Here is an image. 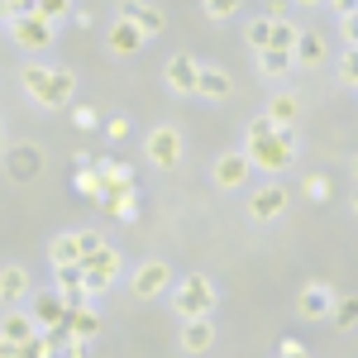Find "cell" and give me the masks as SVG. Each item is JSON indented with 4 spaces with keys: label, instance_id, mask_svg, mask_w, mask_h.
I'll use <instances>...</instances> for the list:
<instances>
[{
    "label": "cell",
    "instance_id": "9",
    "mask_svg": "<svg viewBox=\"0 0 358 358\" xmlns=\"http://www.w3.org/2000/svg\"><path fill=\"white\" fill-rule=\"evenodd\" d=\"M167 86H172V91H182V96H192L196 91V82H201V62H196L192 53H177L172 57V62H167Z\"/></svg>",
    "mask_w": 358,
    "mask_h": 358
},
{
    "label": "cell",
    "instance_id": "10",
    "mask_svg": "<svg viewBox=\"0 0 358 358\" xmlns=\"http://www.w3.org/2000/svg\"><path fill=\"white\" fill-rule=\"evenodd\" d=\"M167 282H172V268L167 263H143L134 273V296H143V301H153V296H163Z\"/></svg>",
    "mask_w": 358,
    "mask_h": 358
},
{
    "label": "cell",
    "instance_id": "19",
    "mask_svg": "<svg viewBox=\"0 0 358 358\" xmlns=\"http://www.w3.org/2000/svg\"><path fill=\"white\" fill-rule=\"evenodd\" d=\"M24 292H29L24 268H0V301H5V306H20V301H24Z\"/></svg>",
    "mask_w": 358,
    "mask_h": 358
},
{
    "label": "cell",
    "instance_id": "27",
    "mask_svg": "<svg viewBox=\"0 0 358 358\" xmlns=\"http://www.w3.org/2000/svg\"><path fill=\"white\" fill-rule=\"evenodd\" d=\"M106 210H110V215H120V220H124V215H134V187L110 192V196H106Z\"/></svg>",
    "mask_w": 358,
    "mask_h": 358
},
{
    "label": "cell",
    "instance_id": "25",
    "mask_svg": "<svg viewBox=\"0 0 358 358\" xmlns=\"http://www.w3.org/2000/svg\"><path fill=\"white\" fill-rule=\"evenodd\" d=\"M330 320L339 325V330H354V325H358V296H344V301H334Z\"/></svg>",
    "mask_w": 358,
    "mask_h": 358
},
{
    "label": "cell",
    "instance_id": "17",
    "mask_svg": "<svg viewBox=\"0 0 358 358\" xmlns=\"http://www.w3.org/2000/svg\"><path fill=\"white\" fill-rule=\"evenodd\" d=\"M210 344H215L210 315H206V320H187V325H182V349H187V354H206Z\"/></svg>",
    "mask_w": 358,
    "mask_h": 358
},
{
    "label": "cell",
    "instance_id": "33",
    "mask_svg": "<svg viewBox=\"0 0 358 358\" xmlns=\"http://www.w3.org/2000/svg\"><path fill=\"white\" fill-rule=\"evenodd\" d=\"M339 72H344V82H349V86H358V48H349V53H344Z\"/></svg>",
    "mask_w": 358,
    "mask_h": 358
},
{
    "label": "cell",
    "instance_id": "21",
    "mask_svg": "<svg viewBox=\"0 0 358 358\" xmlns=\"http://www.w3.org/2000/svg\"><path fill=\"white\" fill-rule=\"evenodd\" d=\"M292 53H296V62H301V67H315V62L325 57V38L301 29V38H296V48H292Z\"/></svg>",
    "mask_w": 358,
    "mask_h": 358
},
{
    "label": "cell",
    "instance_id": "30",
    "mask_svg": "<svg viewBox=\"0 0 358 358\" xmlns=\"http://www.w3.org/2000/svg\"><path fill=\"white\" fill-rule=\"evenodd\" d=\"M306 196H310L315 206H325V201H330V177H320V172L306 177Z\"/></svg>",
    "mask_w": 358,
    "mask_h": 358
},
{
    "label": "cell",
    "instance_id": "3",
    "mask_svg": "<svg viewBox=\"0 0 358 358\" xmlns=\"http://www.w3.org/2000/svg\"><path fill=\"white\" fill-rule=\"evenodd\" d=\"M172 306L182 310V320H206V315L215 310V287H210V277H206V273L182 277V282H177Z\"/></svg>",
    "mask_w": 358,
    "mask_h": 358
},
{
    "label": "cell",
    "instance_id": "15",
    "mask_svg": "<svg viewBox=\"0 0 358 358\" xmlns=\"http://www.w3.org/2000/svg\"><path fill=\"white\" fill-rule=\"evenodd\" d=\"M148 43V34L134 24V20H120V24L110 29V53H138Z\"/></svg>",
    "mask_w": 358,
    "mask_h": 358
},
{
    "label": "cell",
    "instance_id": "14",
    "mask_svg": "<svg viewBox=\"0 0 358 358\" xmlns=\"http://www.w3.org/2000/svg\"><path fill=\"white\" fill-rule=\"evenodd\" d=\"M5 163H10V172H15L20 182H29V177H38V167H43V158H38V148H34V143H15Z\"/></svg>",
    "mask_w": 358,
    "mask_h": 358
},
{
    "label": "cell",
    "instance_id": "6",
    "mask_svg": "<svg viewBox=\"0 0 358 358\" xmlns=\"http://www.w3.org/2000/svg\"><path fill=\"white\" fill-rule=\"evenodd\" d=\"M148 163L153 167H177L182 163V134H177V129H153V134H148Z\"/></svg>",
    "mask_w": 358,
    "mask_h": 358
},
{
    "label": "cell",
    "instance_id": "28",
    "mask_svg": "<svg viewBox=\"0 0 358 358\" xmlns=\"http://www.w3.org/2000/svg\"><path fill=\"white\" fill-rule=\"evenodd\" d=\"M296 38H301V29L292 20H277L273 24V48H296Z\"/></svg>",
    "mask_w": 358,
    "mask_h": 358
},
{
    "label": "cell",
    "instance_id": "8",
    "mask_svg": "<svg viewBox=\"0 0 358 358\" xmlns=\"http://www.w3.org/2000/svg\"><path fill=\"white\" fill-rule=\"evenodd\" d=\"M67 310H72V306H67V296H62V292H38V301H34V310H29V315L38 320V330H57V325L67 320Z\"/></svg>",
    "mask_w": 358,
    "mask_h": 358
},
{
    "label": "cell",
    "instance_id": "26",
    "mask_svg": "<svg viewBox=\"0 0 358 358\" xmlns=\"http://www.w3.org/2000/svg\"><path fill=\"white\" fill-rule=\"evenodd\" d=\"M273 24H277V20H268V15H263V20H253V24L244 29V34H248V43H253L258 53H263V48H273Z\"/></svg>",
    "mask_w": 358,
    "mask_h": 358
},
{
    "label": "cell",
    "instance_id": "4",
    "mask_svg": "<svg viewBox=\"0 0 358 358\" xmlns=\"http://www.w3.org/2000/svg\"><path fill=\"white\" fill-rule=\"evenodd\" d=\"M115 273H120V253H115L110 244H101L96 253H86V258H82V277H86V287H91V296L106 292V287L115 282Z\"/></svg>",
    "mask_w": 358,
    "mask_h": 358
},
{
    "label": "cell",
    "instance_id": "31",
    "mask_svg": "<svg viewBox=\"0 0 358 358\" xmlns=\"http://www.w3.org/2000/svg\"><path fill=\"white\" fill-rule=\"evenodd\" d=\"M239 5L244 0H206V15L210 20H229V15H239Z\"/></svg>",
    "mask_w": 358,
    "mask_h": 358
},
{
    "label": "cell",
    "instance_id": "2",
    "mask_svg": "<svg viewBox=\"0 0 358 358\" xmlns=\"http://www.w3.org/2000/svg\"><path fill=\"white\" fill-rule=\"evenodd\" d=\"M292 158H296V143H292V129H287V124H277L268 138H248V163H253V167L282 172Z\"/></svg>",
    "mask_w": 358,
    "mask_h": 358
},
{
    "label": "cell",
    "instance_id": "41",
    "mask_svg": "<svg viewBox=\"0 0 358 358\" xmlns=\"http://www.w3.org/2000/svg\"><path fill=\"white\" fill-rule=\"evenodd\" d=\"M354 172H358V163H354Z\"/></svg>",
    "mask_w": 358,
    "mask_h": 358
},
{
    "label": "cell",
    "instance_id": "24",
    "mask_svg": "<svg viewBox=\"0 0 358 358\" xmlns=\"http://www.w3.org/2000/svg\"><path fill=\"white\" fill-rule=\"evenodd\" d=\"M296 110H301V101L292 96V91H282V96H273V106H268V115H273V124H296Z\"/></svg>",
    "mask_w": 358,
    "mask_h": 358
},
{
    "label": "cell",
    "instance_id": "1",
    "mask_svg": "<svg viewBox=\"0 0 358 358\" xmlns=\"http://www.w3.org/2000/svg\"><path fill=\"white\" fill-rule=\"evenodd\" d=\"M20 82H24V91L34 96V106H67L72 101V86H77V77L72 72H62V67H38V62H29L24 72H20Z\"/></svg>",
    "mask_w": 358,
    "mask_h": 358
},
{
    "label": "cell",
    "instance_id": "22",
    "mask_svg": "<svg viewBox=\"0 0 358 358\" xmlns=\"http://www.w3.org/2000/svg\"><path fill=\"white\" fill-rule=\"evenodd\" d=\"M292 62H296L292 48H263V53H258V67H263L268 77H287V67H292Z\"/></svg>",
    "mask_w": 358,
    "mask_h": 358
},
{
    "label": "cell",
    "instance_id": "18",
    "mask_svg": "<svg viewBox=\"0 0 358 358\" xmlns=\"http://www.w3.org/2000/svg\"><path fill=\"white\" fill-rule=\"evenodd\" d=\"M29 334H38V320L24 315V310H10V315L0 320V339H10V344H24Z\"/></svg>",
    "mask_w": 358,
    "mask_h": 358
},
{
    "label": "cell",
    "instance_id": "5",
    "mask_svg": "<svg viewBox=\"0 0 358 358\" xmlns=\"http://www.w3.org/2000/svg\"><path fill=\"white\" fill-rule=\"evenodd\" d=\"M10 34H15V43L20 48H48L53 43V20H43V15H15L10 20Z\"/></svg>",
    "mask_w": 358,
    "mask_h": 358
},
{
    "label": "cell",
    "instance_id": "7",
    "mask_svg": "<svg viewBox=\"0 0 358 358\" xmlns=\"http://www.w3.org/2000/svg\"><path fill=\"white\" fill-rule=\"evenodd\" d=\"M248 172H253L248 153H220V163H215V187H224V192H239V187L248 182Z\"/></svg>",
    "mask_w": 358,
    "mask_h": 358
},
{
    "label": "cell",
    "instance_id": "39",
    "mask_svg": "<svg viewBox=\"0 0 358 358\" xmlns=\"http://www.w3.org/2000/svg\"><path fill=\"white\" fill-rule=\"evenodd\" d=\"M301 5H315V0H301Z\"/></svg>",
    "mask_w": 358,
    "mask_h": 358
},
{
    "label": "cell",
    "instance_id": "32",
    "mask_svg": "<svg viewBox=\"0 0 358 358\" xmlns=\"http://www.w3.org/2000/svg\"><path fill=\"white\" fill-rule=\"evenodd\" d=\"M96 120H101V115L91 110V106H72V124H77V129H96Z\"/></svg>",
    "mask_w": 358,
    "mask_h": 358
},
{
    "label": "cell",
    "instance_id": "20",
    "mask_svg": "<svg viewBox=\"0 0 358 358\" xmlns=\"http://www.w3.org/2000/svg\"><path fill=\"white\" fill-rule=\"evenodd\" d=\"M196 91H201V96H210V101H224V96L234 91V82H229V72H220V67H201Z\"/></svg>",
    "mask_w": 358,
    "mask_h": 358
},
{
    "label": "cell",
    "instance_id": "40",
    "mask_svg": "<svg viewBox=\"0 0 358 358\" xmlns=\"http://www.w3.org/2000/svg\"><path fill=\"white\" fill-rule=\"evenodd\" d=\"M354 210H358V196H354Z\"/></svg>",
    "mask_w": 358,
    "mask_h": 358
},
{
    "label": "cell",
    "instance_id": "35",
    "mask_svg": "<svg viewBox=\"0 0 358 358\" xmlns=\"http://www.w3.org/2000/svg\"><path fill=\"white\" fill-rule=\"evenodd\" d=\"M77 239H82V253H96V248L106 244V239H101L96 229H77Z\"/></svg>",
    "mask_w": 358,
    "mask_h": 358
},
{
    "label": "cell",
    "instance_id": "36",
    "mask_svg": "<svg viewBox=\"0 0 358 358\" xmlns=\"http://www.w3.org/2000/svg\"><path fill=\"white\" fill-rule=\"evenodd\" d=\"M277 358H310V354H306L301 344H292V339H287V344H282V354H277Z\"/></svg>",
    "mask_w": 358,
    "mask_h": 358
},
{
    "label": "cell",
    "instance_id": "16",
    "mask_svg": "<svg viewBox=\"0 0 358 358\" xmlns=\"http://www.w3.org/2000/svg\"><path fill=\"white\" fill-rule=\"evenodd\" d=\"M48 258H53V268H82V239L77 234H57L53 248H48Z\"/></svg>",
    "mask_w": 358,
    "mask_h": 358
},
{
    "label": "cell",
    "instance_id": "23",
    "mask_svg": "<svg viewBox=\"0 0 358 358\" xmlns=\"http://www.w3.org/2000/svg\"><path fill=\"white\" fill-rule=\"evenodd\" d=\"M53 334L48 330H38V334H29L24 344H15V358H53Z\"/></svg>",
    "mask_w": 358,
    "mask_h": 358
},
{
    "label": "cell",
    "instance_id": "34",
    "mask_svg": "<svg viewBox=\"0 0 358 358\" xmlns=\"http://www.w3.org/2000/svg\"><path fill=\"white\" fill-rule=\"evenodd\" d=\"M273 129H277V124H273V115H263V120H253V124H248V138H268Z\"/></svg>",
    "mask_w": 358,
    "mask_h": 358
},
{
    "label": "cell",
    "instance_id": "11",
    "mask_svg": "<svg viewBox=\"0 0 358 358\" xmlns=\"http://www.w3.org/2000/svg\"><path fill=\"white\" fill-rule=\"evenodd\" d=\"M330 310H334L330 287H306L301 296H296V315H301V320H325Z\"/></svg>",
    "mask_w": 358,
    "mask_h": 358
},
{
    "label": "cell",
    "instance_id": "29",
    "mask_svg": "<svg viewBox=\"0 0 358 358\" xmlns=\"http://www.w3.org/2000/svg\"><path fill=\"white\" fill-rule=\"evenodd\" d=\"M67 10H72V0H34V15H43V20H53V24Z\"/></svg>",
    "mask_w": 358,
    "mask_h": 358
},
{
    "label": "cell",
    "instance_id": "37",
    "mask_svg": "<svg viewBox=\"0 0 358 358\" xmlns=\"http://www.w3.org/2000/svg\"><path fill=\"white\" fill-rule=\"evenodd\" d=\"M129 134V120H110V138H124Z\"/></svg>",
    "mask_w": 358,
    "mask_h": 358
},
{
    "label": "cell",
    "instance_id": "38",
    "mask_svg": "<svg viewBox=\"0 0 358 358\" xmlns=\"http://www.w3.org/2000/svg\"><path fill=\"white\" fill-rule=\"evenodd\" d=\"M0 358H15V344L10 339H0Z\"/></svg>",
    "mask_w": 358,
    "mask_h": 358
},
{
    "label": "cell",
    "instance_id": "13",
    "mask_svg": "<svg viewBox=\"0 0 358 358\" xmlns=\"http://www.w3.org/2000/svg\"><path fill=\"white\" fill-rule=\"evenodd\" d=\"M248 210H253V220H277L287 210V192L282 187H263V192H253Z\"/></svg>",
    "mask_w": 358,
    "mask_h": 358
},
{
    "label": "cell",
    "instance_id": "12",
    "mask_svg": "<svg viewBox=\"0 0 358 358\" xmlns=\"http://www.w3.org/2000/svg\"><path fill=\"white\" fill-rule=\"evenodd\" d=\"M120 20H134L148 38H158V34H163V24H167L163 15H158L153 5H143V0H124V5H120Z\"/></svg>",
    "mask_w": 358,
    "mask_h": 358
}]
</instances>
